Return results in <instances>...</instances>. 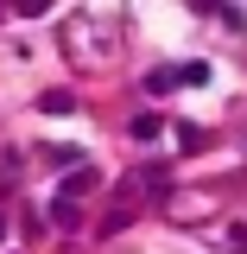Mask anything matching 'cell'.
<instances>
[{
  "label": "cell",
  "instance_id": "obj_6",
  "mask_svg": "<svg viewBox=\"0 0 247 254\" xmlns=\"http://www.w3.org/2000/svg\"><path fill=\"white\" fill-rule=\"evenodd\" d=\"M45 108H51V115H70V108H76V95H70V89H45Z\"/></svg>",
  "mask_w": 247,
  "mask_h": 254
},
{
  "label": "cell",
  "instance_id": "obj_4",
  "mask_svg": "<svg viewBox=\"0 0 247 254\" xmlns=\"http://www.w3.org/2000/svg\"><path fill=\"white\" fill-rule=\"evenodd\" d=\"M171 127H178V146H184V153H203V146H209L203 127H190V121H171Z\"/></svg>",
  "mask_w": 247,
  "mask_h": 254
},
{
  "label": "cell",
  "instance_id": "obj_5",
  "mask_svg": "<svg viewBox=\"0 0 247 254\" xmlns=\"http://www.w3.org/2000/svg\"><path fill=\"white\" fill-rule=\"evenodd\" d=\"M51 222H57V229H83V210H76V203H63V197H57V203H51Z\"/></svg>",
  "mask_w": 247,
  "mask_h": 254
},
{
  "label": "cell",
  "instance_id": "obj_3",
  "mask_svg": "<svg viewBox=\"0 0 247 254\" xmlns=\"http://www.w3.org/2000/svg\"><path fill=\"white\" fill-rule=\"evenodd\" d=\"M165 127H171V121H158V115H133V121H127V133L152 146V140H158V133H165Z\"/></svg>",
  "mask_w": 247,
  "mask_h": 254
},
{
  "label": "cell",
  "instance_id": "obj_1",
  "mask_svg": "<svg viewBox=\"0 0 247 254\" xmlns=\"http://www.w3.org/2000/svg\"><path fill=\"white\" fill-rule=\"evenodd\" d=\"M184 83V64H158V70H146V95H171Z\"/></svg>",
  "mask_w": 247,
  "mask_h": 254
},
{
  "label": "cell",
  "instance_id": "obj_2",
  "mask_svg": "<svg viewBox=\"0 0 247 254\" xmlns=\"http://www.w3.org/2000/svg\"><path fill=\"white\" fill-rule=\"evenodd\" d=\"M83 190H95V172H89V165H76V172L63 178V190H57V197H63V203H76Z\"/></svg>",
  "mask_w": 247,
  "mask_h": 254
},
{
  "label": "cell",
  "instance_id": "obj_7",
  "mask_svg": "<svg viewBox=\"0 0 247 254\" xmlns=\"http://www.w3.org/2000/svg\"><path fill=\"white\" fill-rule=\"evenodd\" d=\"M0 242H6V216H0Z\"/></svg>",
  "mask_w": 247,
  "mask_h": 254
}]
</instances>
